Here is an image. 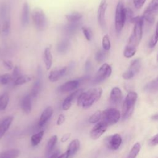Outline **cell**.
I'll return each mask as SVG.
<instances>
[{"label":"cell","mask_w":158,"mask_h":158,"mask_svg":"<svg viewBox=\"0 0 158 158\" xmlns=\"http://www.w3.org/2000/svg\"><path fill=\"white\" fill-rule=\"evenodd\" d=\"M13 80L12 75L9 73H4L0 76V83L1 85H6Z\"/></svg>","instance_id":"d590c367"},{"label":"cell","mask_w":158,"mask_h":158,"mask_svg":"<svg viewBox=\"0 0 158 158\" xmlns=\"http://www.w3.org/2000/svg\"><path fill=\"white\" fill-rule=\"evenodd\" d=\"M152 119L154 120H158V114H156V115H154V116L152 117Z\"/></svg>","instance_id":"f907efd6"},{"label":"cell","mask_w":158,"mask_h":158,"mask_svg":"<svg viewBox=\"0 0 158 158\" xmlns=\"http://www.w3.org/2000/svg\"><path fill=\"white\" fill-rule=\"evenodd\" d=\"M3 64L4 66L8 70H12L14 69L13 67V64L11 61L8 60H3Z\"/></svg>","instance_id":"7bdbcfd3"},{"label":"cell","mask_w":158,"mask_h":158,"mask_svg":"<svg viewBox=\"0 0 158 158\" xmlns=\"http://www.w3.org/2000/svg\"><path fill=\"white\" fill-rule=\"evenodd\" d=\"M90 67H91L90 62H89V61H87V62H86V67H85V68H86V70H89Z\"/></svg>","instance_id":"681fc988"},{"label":"cell","mask_w":158,"mask_h":158,"mask_svg":"<svg viewBox=\"0 0 158 158\" xmlns=\"http://www.w3.org/2000/svg\"><path fill=\"white\" fill-rule=\"evenodd\" d=\"M111 73L112 68L110 65L106 63L103 64L96 73L93 78V82L94 83H101L109 78Z\"/></svg>","instance_id":"9c48e42d"},{"label":"cell","mask_w":158,"mask_h":158,"mask_svg":"<svg viewBox=\"0 0 158 158\" xmlns=\"http://www.w3.org/2000/svg\"><path fill=\"white\" fill-rule=\"evenodd\" d=\"M120 118V113L115 108H109L102 112V120L108 125L116 123Z\"/></svg>","instance_id":"52a82bcc"},{"label":"cell","mask_w":158,"mask_h":158,"mask_svg":"<svg viewBox=\"0 0 158 158\" xmlns=\"http://www.w3.org/2000/svg\"><path fill=\"white\" fill-rule=\"evenodd\" d=\"M101 119H102V112L100 110H98L89 117L88 122L90 123H97L99 122Z\"/></svg>","instance_id":"1f68e13d"},{"label":"cell","mask_w":158,"mask_h":158,"mask_svg":"<svg viewBox=\"0 0 158 158\" xmlns=\"http://www.w3.org/2000/svg\"><path fill=\"white\" fill-rule=\"evenodd\" d=\"M102 89L101 88H93L81 93L77 98V105L83 109L90 107L101 97Z\"/></svg>","instance_id":"7a4b0ae2"},{"label":"cell","mask_w":158,"mask_h":158,"mask_svg":"<svg viewBox=\"0 0 158 158\" xmlns=\"http://www.w3.org/2000/svg\"><path fill=\"white\" fill-rule=\"evenodd\" d=\"M43 60L47 70H49L52 64V56L51 52V46H47L44 50Z\"/></svg>","instance_id":"ffe728a7"},{"label":"cell","mask_w":158,"mask_h":158,"mask_svg":"<svg viewBox=\"0 0 158 158\" xmlns=\"http://www.w3.org/2000/svg\"><path fill=\"white\" fill-rule=\"evenodd\" d=\"M78 27V22H74V23H70L68 25L65 27V31L67 33L69 34H72L73 33H75V31L77 30Z\"/></svg>","instance_id":"e575fe53"},{"label":"cell","mask_w":158,"mask_h":158,"mask_svg":"<svg viewBox=\"0 0 158 158\" xmlns=\"http://www.w3.org/2000/svg\"><path fill=\"white\" fill-rule=\"evenodd\" d=\"M158 42V22L157 23V25H156V31H155V33L154 35L152 36L150 42H149V46L150 48H154L157 43Z\"/></svg>","instance_id":"8d00e7d4"},{"label":"cell","mask_w":158,"mask_h":158,"mask_svg":"<svg viewBox=\"0 0 158 158\" xmlns=\"http://www.w3.org/2000/svg\"><path fill=\"white\" fill-rule=\"evenodd\" d=\"M59 156V151H57L55 152L54 153H53V154L50 156L49 158H57Z\"/></svg>","instance_id":"7dc6e473"},{"label":"cell","mask_w":158,"mask_h":158,"mask_svg":"<svg viewBox=\"0 0 158 158\" xmlns=\"http://www.w3.org/2000/svg\"><path fill=\"white\" fill-rule=\"evenodd\" d=\"M122 142V137L118 134H115L110 136L105 139V144L106 146L111 150L118 149Z\"/></svg>","instance_id":"8fae6325"},{"label":"cell","mask_w":158,"mask_h":158,"mask_svg":"<svg viewBox=\"0 0 158 158\" xmlns=\"http://www.w3.org/2000/svg\"><path fill=\"white\" fill-rule=\"evenodd\" d=\"M130 21L134 23V27L123 51V56L126 58H130L136 54L137 48L143 36V17H133Z\"/></svg>","instance_id":"6da1fadb"},{"label":"cell","mask_w":158,"mask_h":158,"mask_svg":"<svg viewBox=\"0 0 158 158\" xmlns=\"http://www.w3.org/2000/svg\"><path fill=\"white\" fill-rule=\"evenodd\" d=\"M122 100V93L118 87L112 89L110 94V102L114 105L119 104Z\"/></svg>","instance_id":"9a60e30c"},{"label":"cell","mask_w":158,"mask_h":158,"mask_svg":"<svg viewBox=\"0 0 158 158\" xmlns=\"http://www.w3.org/2000/svg\"><path fill=\"white\" fill-rule=\"evenodd\" d=\"M13 121V117L7 116L0 120V139L4 135Z\"/></svg>","instance_id":"ac0fdd59"},{"label":"cell","mask_w":158,"mask_h":158,"mask_svg":"<svg viewBox=\"0 0 158 158\" xmlns=\"http://www.w3.org/2000/svg\"><path fill=\"white\" fill-rule=\"evenodd\" d=\"M81 29H82L83 35H84L85 38L86 39V40L90 41L91 40V38H92L91 30L89 28L85 27H83Z\"/></svg>","instance_id":"f35d334b"},{"label":"cell","mask_w":158,"mask_h":158,"mask_svg":"<svg viewBox=\"0 0 158 158\" xmlns=\"http://www.w3.org/2000/svg\"><path fill=\"white\" fill-rule=\"evenodd\" d=\"M149 144L151 146H155L158 144V133L153 136L149 141Z\"/></svg>","instance_id":"f6af8a7d"},{"label":"cell","mask_w":158,"mask_h":158,"mask_svg":"<svg viewBox=\"0 0 158 158\" xmlns=\"http://www.w3.org/2000/svg\"><path fill=\"white\" fill-rule=\"evenodd\" d=\"M80 146V143L78 139H75L72 140L68 146V149L66 151L69 155V157H72L73 155H75L79 150Z\"/></svg>","instance_id":"44dd1931"},{"label":"cell","mask_w":158,"mask_h":158,"mask_svg":"<svg viewBox=\"0 0 158 158\" xmlns=\"http://www.w3.org/2000/svg\"><path fill=\"white\" fill-rule=\"evenodd\" d=\"M69 46V41L68 40H63L57 46V50L60 53H65L67 52Z\"/></svg>","instance_id":"4dcf8cb0"},{"label":"cell","mask_w":158,"mask_h":158,"mask_svg":"<svg viewBox=\"0 0 158 158\" xmlns=\"http://www.w3.org/2000/svg\"><path fill=\"white\" fill-rule=\"evenodd\" d=\"M146 0H133V4L136 9H140L144 5Z\"/></svg>","instance_id":"b9f144b4"},{"label":"cell","mask_w":158,"mask_h":158,"mask_svg":"<svg viewBox=\"0 0 158 158\" xmlns=\"http://www.w3.org/2000/svg\"><path fill=\"white\" fill-rule=\"evenodd\" d=\"M57 158H69V157L67 152H65L62 154L61 155H60Z\"/></svg>","instance_id":"c3c4849f"},{"label":"cell","mask_w":158,"mask_h":158,"mask_svg":"<svg viewBox=\"0 0 158 158\" xmlns=\"http://www.w3.org/2000/svg\"><path fill=\"white\" fill-rule=\"evenodd\" d=\"M108 125L103 120L98 122L90 131V137L93 139H97L106 131Z\"/></svg>","instance_id":"30bf717a"},{"label":"cell","mask_w":158,"mask_h":158,"mask_svg":"<svg viewBox=\"0 0 158 158\" xmlns=\"http://www.w3.org/2000/svg\"><path fill=\"white\" fill-rule=\"evenodd\" d=\"M33 24L38 30H43L47 25L46 16L43 10L38 7L34 9L31 12Z\"/></svg>","instance_id":"5b68a950"},{"label":"cell","mask_w":158,"mask_h":158,"mask_svg":"<svg viewBox=\"0 0 158 158\" xmlns=\"http://www.w3.org/2000/svg\"><path fill=\"white\" fill-rule=\"evenodd\" d=\"M80 85V81L77 80H70L61 86H59V91L61 93H67L69 91H72L73 90H75L78 86Z\"/></svg>","instance_id":"4fadbf2b"},{"label":"cell","mask_w":158,"mask_h":158,"mask_svg":"<svg viewBox=\"0 0 158 158\" xmlns=\"http://www.w3.org/2000/svg\"><path fill=\"white\" fill-rule=\"evenodd\" d=\"M126 19V8L124 6L123 1L119 0L116 6L115 14V28L117 33H120L122 30Z\"/></svg>","instance_id":"3957f363"},{"label":"cell","mask_w":158,"mask_h":158,"mask_svg":"<svg viewBox=\"0 0 158 158\" xmlns=\"http://www.w3.org/2000/svg\"><path fill=\"white\" fill-rule=\"evenodd\" d=\"M65 117L64 116V114H60L58 117V118H57V120L56 122V123L57 125H61L62 124H63V123L65 122Z\"/></svg>","instance_id":"ee69618b"},{"label":"cell","mask_w":158,"mask_h":158,"mask_svg":"<svg viewBox=\"0 0 158 158\" xmlns=\"http://www.w3.org/2000/svg\"><path fill=\"white\" fill-rule=\"evenodd\" d=\"M141 149V145L139 143H135L131 149L127 158H136Z\"/></svg>","instance_id":"f546056e"},{"label":"cell","mask_w":158,"mask_h":158,"mask_svg":"<svg viewBox=\"0 0 158 158\" xmlns=\"http://www.w3.org/2000/svg\"><path fill=\"white\" fill-rule=\"evenodd\" d=\"M145 89L148 91H156L158 89V82L156 81H152L146 85Z\"/></svg>","instance_id":"74e56055"},{"label":"cell","mask_w":158,"mask_h":158,"mask_svg":"<svg viewBox=\"0 0 158 158\" xmlns=\"http://www.w3.org/2000/svg\"><path fill=\"white\" fill-rule=\"evenodd\" d=\"M70 135H71V134H70V133L64 134V135L62 136V138H61V141H62V143L66 142V141L69 139V138L70 137Z\"/></svg>","instance_id":"bcb514c9"},{"label":"cell","mask_w":158,"mask_h":158,"mask_svg":"<svg viewBox=\"0 0 158 158\" xmlns=\"http://www.w3.org/2000/svg\"><path fill=\"white\" fill-rule=\"evenodd\" d=\"M2 33V26L1 25H0V34Z\"/></svg>","instance_id":"816d5d0a"},{"label":"cell","mask_w":158,"mask_h":158,"mask_svg":"<svg viewBox=\"0 0 158 158\" xmlns=\"http://www.w3.org/2000/svg\"><path fill=\"white\" fill-rule=\"evenodd\" d=\"M20 107L23 112L27 114L31 110V97L30 94L24 96L20 101Z\"/></svg>","instance_id":"d6986e66"},{"label":"cell","mask_w":158,"mask_h":158,"mask_svg":"<svg viewBox=\"0 0 158 158\" xmlns=\"http://www.w3.org/2000/svg\"><path fill=\"white\" fill-rule=\"evenodd\" d=\"M41 89V81L40 79H37L34 83L31 89L30 95L31 98H35L38 96Z\"/></svg>","instance_id":"484cf974"},{"label":"cell","mask_w":158,"mask_h":158,"mask_svg":"<svg viewBox=\"0 0 158 158\" xmlns=\"http://www.w3.org/2000/svg\"><path fill=\"white\" fill-rule=\"evenodd\" d=\"M107 7V3L106 0H101L98 10V20L101 27L102 28L106 27L105 15Z\"/></svg>","instance_id":"7c38bea8"},{"label":"cell","mask_w":158,"mask_h":158,"mask_svg":"<svg viewBox=\"0 0 158 158\" xmlns=\"http://www.w3.org/2000/svg\"><path fill=\"white\" fill-rule=\"evenodd\" d=\"M29 22V7L27 2H25L23 5L21 13V23L23 27L28 25Z\"/></svg>","instance_id":"7402d4cb"},{"label":"cell","mask_w":158,"mask_h":158,"mask_svg":"<svg viewBox=\"0 0 158 158\" xmlns=\"http://www.w3.org/2000/svg\"><path fill=\"white\" fill-rule=\"evenodd\" d=\"M158 15V0H151L149 5L145 9L143 14V19L147 22L152 23Z\"/></svg>","instance_id":"8992f818"},{"label":"cell","mask_w":158,"mask_h":158,"mask_svg":"<svg viewBox=\"0 0 158 158\" xmlns=\"http://www.w3.org/2000/svg\"><path fill=\"white\" fill-rule=\"evenodd\" d=\"M53 114V109L52 107H46L43 112L41 113L39 121H38V127H43L46 122L49 120V118L52 117Z\"/></svg>","instance_id":"2e32d148"},{"label":"cell","mask_w":158,"mask_h":158,"mask_svg":"<svg viewBox=\"0 0 158 158\" xmlns=\"http://www.w3.org/2000/svg\"><path fill=\"white\" fill-rule=\"evenodd\" d=\"M102 46L104 50H105L106 51H109L110 49L111 44H110V38H109V36L108 35H105L103 36L102 40Z\"/></svg>","instance_id":"d6a6232c"},{"label":"cell","mask_w":158,"mask_h":158,"mask_svg":"<svg viewBox=\"0 0 158 158\" xmlns=\"http://www.w3.org/2000/svg\"><path fill=\"white\" fill-rule=\"evenodd\" d=\"M10 30V20L9 19L5 20L2 25V33L4 35H7Z\"/></svg>","instance_id":"ab89813d"},{"label":"cell","mask_w":158,"mask_h":158,"mask_svg":"<svg viewBox=\"0 0 158 158\" xmlns=\"http://www.w3.org/2000/svg\"><path fill=\"white\" fill-rule=\"evenodd\" d=\"M20 153V151L17 149H10L1 152L0 158H17Z\"/></svg>","instance_id":"603a6c76"},{"label":"cell","mask_w":158,"mask_h":158,"mask_svg":"<svg viewBox=\"0 0 158 158\" xmlns=\"http://www.w3.org/2000/svg\"><path fill=\"white\" fill-rule=\"evenodd\" d=\"M44 133V130H41L38 133L34 134L31 136V144L32 146H36L39 144L43 137Z\"/></svg>","instance_id":"83f0119b"},{"label":"cell","mask_w":158,"mask_h":158,"mask_svg":"<svg viewBox=\"0 0 158 158\" xmlns=\"http://www.w3.org/2000/svg\"><path fill=\"white\" fill-rule=\"evenodd\" d=\"M81 91H82V89H81L75 90V91H73L71 94H70L64 99V101H63L62 105V109L64 110H69L70 108V107L72 106V104L73 100L75 99V98L77 96H78L81 93H80L81 92Z\"/></svg>","instance_id":"e0dca14e"},{"label":"cell","mask_w":158,"mask_h":158,"mask_svg":"<svg viewBox=\"0 0 158 158\" xmlns=\"http://www.w3.org/2000/svg\"><path fill=\"white\" fill-rule=\"evenodd\" d=\"M137 98L138 94L136 92L130 91L127 94L123 104L122 117L123 119H127L131 115Z\"/></svg>","instance_id":"277c9868"},{"label":"cell","mask_w":158,"mask_h":158,"mask_svg":"<svg viewBox=\"0 0 158 158\" xmlns=\"http://www.w3.org/2000/svg\"><path fill=\"white\" fill-rule=\"evenodd\" d=\"M67 70L66 67H63L60 68H55L52 70L49 75V80L51 82H55L59 80L61 77H62L65 73Z\"/></svg>","instance_id":"5bb4252c"},{"label":"cell","mask_w":158,"mask_h":158,"mask_svg":"<svg viewBox=\"0 0 158 158\" xmlns=\"http://www.w3.org/2000/svg\"><path fill=\"white\" fill-rule=\"evenodd\" d=\"M106 51L105 50H99L95 55V59L98 63L102 62L106 57Z\"/></svg>","instance_id":"836d02e7"},{"label":"cell","mask_w":158,"mask_h":158,"mask_svg":"<svg viewBox=\"0 0 158 158\" xmlns=\"http://www.w3.org/2000/svg\"><path fill=\"white\" fill-rule=\"evenodd\" d=\"M9 101V96L7 93L0 96V110H4L7 107Z\"/></svg>","instance_id":"f1b7e54d"},{"label":"cell","mask_w":158,"mask_h":158,"mask_svg":"<svg viewBox=\"0 0 158 158\" xmlns=\"http://www.w3.org/2000/svg\"><path fill=\"white\" fill-rule=\"evenodd\" d=\"M57 141V135H53L48 140L46 146V155L48 156L53 150L54 146H56Z\"/></svg>","instance_id":"cb8c5ba5"},{"label":"cell","mask_w":158,"mask_h":158,"mask_svg":"<svg viewBox=\"0 0 158 158\" xmlns=\"http://www.w3.org/2000/svg\"><path fill=\"white\" fill-rule=\"evenodd\" d=\"M33 78V76L30 75H20L18 78H17L15 80H14V85L15 86H19L23 85L26 83L29 82Z\"/></svg>","instance_id":"d4e9b609"},{"label":"cell","mask_w":158,"mask_h":158,"mask_svg":"<svg viewBox=\"0 0 158 158\" xmlns=\"http://www.w3.org/2000/svg\"><path fill=\"white\" fill-rule=\"evenodd\" d=\"M65 18L69 23L78 22L82 18V14L78 12H73L66 15Z\"/></svg>","instance_id":"4316f807"},{"label":"cell","mask_w":158,"mask_h":158,"mask_svg":"<svg viewBox=\"0 0 158 158\" xmlns=\"http://www.w3.org/2000/svg\"><path fill=\"white\" fill-rule=\"evenodd\" d=\"M142 65V61L140 58L133 60L130 64L127 70L122 74V77L125 80H130L136 75L140 71Z\"/></svg>","instance_id":"ba28073f"},{"label":"cell","mask_w":158,"mask_h":158,"mask_svg":"<svg viewBox=\"0 0 158 158\" xmlns=\"http://www.w3.org/2000/svg\"><path fill=\"white\" fill-rule=\"evenodd\" d=\"M20 76V69L19 66H15L13 69V72L12 74V77L13 79H16L19 77Z\"/></svg>","instance_id":"60d3db41"}]
</instances>
